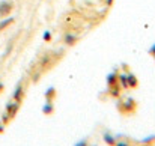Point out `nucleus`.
<instances>
[{"label":"nucleus","mask_w":155,"mask_h":146,"mask_svg":"<svg viewBox=\"0 0 155 146\" xmlns=\"http://www.w3.org/2000/svg\"><path fill=\"white\" fill-rule=\"evenodd\" d=\"M23 97H24V86H23L21 83H18V85H17V88L14 89V92H12V99L21 104Z\"/></svg>","instance_id":"7ed1b4c3"},{"label":"nucleus","mask_w":155,"mask_h":146,"mask_svg":"<svg viewBox=\"0 0 155 146\" xmlns=\"http://www.w3.org/2000/svg\"><path fill=\"white\" fill-rule=\"evenodd\" d=\"M44 97H45V99L47 101H53V98L56 97V89L54 88H48L47 91H45V94H44Z\"/></svg>","instance_id":"ddd939ff"},{"label":"nucleus","mask_w":155,"mask_h":146,"mask_svg":"<svg viewBox=\"0 0 155 146\" xmlns=\"http://www.w3.org/2000/svg\"><path fill=\"white\" fill-rule=\"evenodd\" d=\"M18 110H20V102H17V101H9L8 104H6V113L9 114V118L12 119V118H15V114L18 113Z\"/></svg>","instance_id":"f03ea898"},{"label":"nucleus","mask_w":155,"mask_h":146,"mask_svg":"<svg viewBox=\"0 0 155 146\" xmlns=\"http://www.w3.org/2000/svg\"><path fill=\"white\" fill-rule=\"evenodd\" d=\"M9 121H11V118H9V114H8V113L5 111V113L2 114V124H3V125H6V124H8Z\"/></svg>","instance_id":"4468645a"},{"label":"nucleus","mask_w":155,"mask_h":146,"mask_svg":"<svg viewBox=\"0 0 155 146\" xmlns=\"http://www.w3.org/2000/svg\"><path fill=\"white\" fill-rule=\"evenodd\" d=\"M74 146H87V140L86 139H83V140H80V142H77Z\"/></svg>","instance_id":"f3484780"},{"label":"nucleus","mask_w":155,"mask_h":146,"mask_svg":"<svg viewBox=\"0 0 155 146\" xmlns=\"http://www.w3.org/2000/svg\"><path fill=\"white\" fill-rule=\"evenodd\" d=\"M139 86V80L134 74L128 72V88H137Z\"/></svg>","instance_id":"9d476101"},{"label":"nucleus","mask_w":155,"mask_h":146,"mask_svg":"<svg viewBox=\"0 0 155 146\" xmlns=\"http://www.w3.org/2000/svg\"><path fill=\"white\" fill-rule=\"evenodd\" d=\"M120 86L119 85H114V86H111V88H108V94H110V97L113 98H119L120 97Z\"/></svg>","instance_id":"6e6552de"},{"label":"nucleus","mask_w":155,"mask_h":146,"mask_svg":"<svg viewBox=\"0 0 155 146\" xmlns=\"http://www.w3.org/2000/svg\"><path fill=\"white\" fill-rule=\"evenodd\" d=\"M77 39H78V36H77L75 33H66V35H65V44L69 45V47L74 45V44L77 42Z\"/></svg>","instance_id":"423d86ee"},{"label":"nucleus","mask_w":155,"mask_h":146,"mask_svg":"<svg viewBox=\"0 0 155 146\" xmlns=\"http://www.w3.org/2000/svg\"><path fill=\"white\" fill-rule=\"evenodd\" d=\"M42 38H44V41H47V42L51 41V32H50V30H45L44 35H42Z\"/></svg>","instance_id":"2eb2a0df"},{"label":"nucleus","mask_w":155,"mask_h":146,"mask_svg":"<svg viewBox=\"0 0 155 146\" xmlns=\"http://www.w3.org/2000/svg\"><path fill=\"white\" fill-rule=\"evenodd\" d=\"M113 2H114V0H105V5H107V6H111Z\"/></svg>","instance_id":"6ab92c4d"},{"label":"nucleus","mask_w":155,"mask_h":146,"mask_svg":"<svg viewBox=\"0 0 155 146\" xmlns=\"http://www.w3.org/2000/svg\"><path fill=\"white\" fill-rule=\"evenodd\" d=\"M48 62H50V56H44V57H42V62H41V65L44 66V65H47Z\"/></svg>","instance_id":"a211bd4d"},{"label":"nucleus","mask_w":155,"mask_h":146,"mask_svg":"<svg viewBox=\"0 0 155 146\" xmlns=\"http://www.w3.org/2000/svg\"><path fill=\"white\" fill-rule=\"evenodd\" d=\"M114 146H131V145H130V142H127V140H116Z\"/></svg>","instance_id":"dca6fc26"},{"label":"nucleus","mask_w":155,"mask_h":146,"mask_svg":"<svg viewBox=\"0 0 155 146\" xmlns=\"http://www.w3.org/2000/svg\"><path fill=\"white\" fill-rule=\"evenodd\" d=\"M119 108H120L122 111H124V110H127V111H133V110L136 108V102H134L133 98H128V99H125L124 104L119 105Z\"/></svg>","instance_id":"20e7f679"},{"label":"nucleus","mask_w":155,"mask_h":146,"mask_svg":"<svg viewBox=\"0 0 155 146\" xmlns=\"http://www.w3.org/2000/svg\"><path fill=\"white\" fill-rule=\"evenodd\" d=\"M117 83L122 89H128V72H120L117 75Z\"/></svg>","instance_id":"39448f33"},{"label":"nucleus","mask_w":155,"mask_h":146,"mask_svg":"<svg viewBox=\"0 0 155 146\" xmlns=\"http://www.w3.org/2000/svg\"><path fill=\"white\" fill-rule=\"evenodd\" d=\"M103 140L108 146H114V143H116V140H117V139H116L113 134H110V133H104L103 134Z\"/></svg>","instance_id":"0eeeda50"},{"label":"nucleus","mask_w":155,"mask_h":146,"mask_svg":"<svg viewBox=\"0 0 155 146\" xmlns=\"http://www.w3.org/2000/svg\"><path fill=\"white\" fill-rule=\"evenodd\" d=\"M117 75H119V74H116V72L108 74V77H107V85H108V88H111V86H114V85H119V83H117Z\"/></svg>","instance_id":"1a4fd4ad"},{"label":"nucleus","mask_w":155,"mask_h":146,"mask_svg":"<svg viewBox=\"0 0 155 146\" xmlns=\"http://www.w3.org/2000/svg\"><path fill=\"white\" fill-rule=\"evenodd\" d=\"M151 54H154V56H155V45L151 48Z\"/></svg>","instance_id":"412c9836"},{"label":"nucleus","mask_w":155,"mask_h":146,"mask_svg":"<svg viewBox=\"0 0 155 146\" xmlns=\"http://www.w3.org/2000/svg\"><path fill=\"white\" fill-rule=\"evenodd\" d=\"M12 8H14L12 2H9V0H0V18L11 17Z\"/></svg>","instance_id":"f257e3e1"},{"label":"nucleus","mask_w":155,"mask_h":146,"mask_svg":"<svg viewBox=\"0 0 155 146\" xmlns=\"http://www.w3.org/2000/svg\"><path fill=\"white\" fill-rule=\"evenodd\" d=\"M53 110H54V104H53V101H47V102L44 104V107H42V113H45V114H51Z\"/></svg>","instance_id":"f8f14e48"},{"label":"nucleus","mask_w":155,"mask_h":146,"mask_svg":"<svg viewBox=\"0 0 155 146\" xmlns=\"http://www.w3.org/2000/svg\"><path fill=\"white\" fill-rule=\"evenodd\" d=\"M14 20H15L14 17H6V18H3V20L0 21V32H2L3 29H6L8 26H11V24L14 23Z\"/></svg>","instance_id":"9b49d317"},{"label":"nucleus","mask_w":155,"mask_h":146,"mask_svg":"<svg viewBox=\"0 0 155 146\" xmlns=\"http://www.w3.org/2000/svg\"><path fill=\"white\" fill-rule=\"evenodd\" d=\"M3 89H5V85H3V83H0V94L3 92Z\"/></svg>","instance_id":"aec40b11"}]
</instances>
